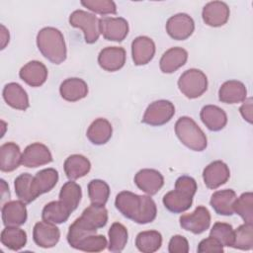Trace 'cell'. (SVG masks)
Wrapping results in <instances>:
<instances>
[{
    "instance_id": "1",
    "label": "cell",
    "mask_w": 253,
    "mask_h": 253,
    "mask_svg": "<svg viewBox=\"0 0 253 253\" xmlns=\"http://www.w3.org/2000/svg\"><path fill=\"white\" fill-rule=\"evenodd\" d=\"M40 52L53 64H60L66 59L67 49L62 33L53 27H45L37 35Z\"/></svg>"
},
{
    "instance_id": "2",
    "label": "cell",
    "mask_w": 253,
    "mask_h": 253,
    "mask_svg": "<svg viewBox=\"0 0 253 253\" xmlns=\"http://www.w3.org/2000/svg\"><path fill=\"white\" fill-rule=\"evenodd\" d=\"M175 133L179 140L194 151H203L208 145L205 132L190 117H181L175 124Z\"/></svg>"
},
{
    "instance_id": "3",
    "label": "cell",
    "mask_w": 253,
    "mask_h": 253,
    "mask_svg": "<svg viewBox=\"0 0 253 253\" xmlns=\"http://www.w3.org/2000/svg\"><path fill=\"white\" fill-rule=\"evenodd\" d=\"M179 90L189 99L201 97L208 89V78L200 69L191 68L184 71L178 80Z\"/></svg>"
},
{
    "instance_id": "4",
    "label": "cell",
    "mask_w": 253,
    "mask_h": 253,
    "mask_svg": "<svg viewBox=\"0 0 253 253\" xmlns=\"http://www.w3.org/2000/svg\"><path fill=\"white\" fill-rule=\"evenodd\" d=\"M99 21L100 19H98L95 14L83 10H75L69 16L70 26L80 29L83 32L85 42L89 44L96 42L99 39Z\"/></svg>"
},
{
    "instance_id": "5",
    "label": "cell",
    "mask_w": 253,
    "mask_h": 253,
    "mask_svg": "<svg viewBox=\"0 0 253 253\" xmlns=\"http://www.w3.org/2000/svg\"><path fill=\"white\" fill-rule=\"evenodd\" d=\"M175 115V107L168 100H157L146 108L142 123L152 126H160L171 121Z\"/></svg>"
},
{
    "instance_id": "6",
    "label": "cell",
    "mask_w": 253,
    "mask_h": 253,
    "mask_svg": "<svg viewBox=\"0 0 253 253\" xmlns=\"http://www.w3.org/2000/svg\"><path fill=\"white\" fill-rule=\"evenodd\" d=\"M179 221L183 229L194 234H201L211 225V213L206 207L199 206L193 212L181 215Z\"/></svg>"
},
{
    "instance_id": "7",
    "label": "cell",
    "mask_w": 253,
    "mask_h": 253,
    "mask_svg": "<svg viewBox=\"0 0 253 253\" xmlns=\"http://www.w3.org/2000/svg\"><path fill=\"white\" fill-rule=\"evenodd\" d=\"M167 34L176 41H184L192 36L195 30V22L186 13H178L171 16L166 22Z\"/></svg>"
},
{
    "instance_id": "8",
    "label": "cell",
    "mask_w": 253,
    "mask_h": 253,
    "mask_svg": "<svg viewBox=\"0 0 253 253\" xmlns=\"http://www.w3.org/2000/svg\"><path fill=\"white\" fill-rule=\"evenodd\" d=\"M100 34L107 41L123 42L128 34V23L122 17H102Z\"/></svg>"
},
{
    "instance_id": "9",
    "label": "cell",
    "mask_w": 253,
    "mask_h": 253,
    "mask_svg": "<svg viewBox=\"0 0 253 253\" xmlns=\"http://www.w3.org/2000/svg\"><path fill=\"white\" fill-rule=\"evenodd\" d=\"M52 161L48 147L42 143L35 142L28 145L22 153V165L27 168H37Z\"/></svg>"
},
{
    "instance_id": "10",
    "label": "cell",
    "mask_w": 253,
    "mask_h": 253,
    "mask_svg": "<svg viewBox=\"0 0 253 253\" xmlns=\"http://www.w3.org/2000/svg\"><path fill=\"white\" fill-rule=\"evenodd\" d=\"M60 238V230L55 224L46 221H39L33 229L34 242L42 248L54 247Z\"/></svg>"
},
{
    "instance_id": "11",
    "label": "cell",
    "mask_w": 253,
    "mask_h": 253,
    "mask_svg": "<svg viewBox=\"0 0 253 253\" xmlns=\"http://www.w3.org/2000/svg\"><path fill=\"white\" fill-rule=\"evenodd\" d=\"M230 11L226 3L221 1H211L207 3L202 11V18L205 24L210 27H221L229 19Z\"/></svg>"
},
{
    "instance_id": "12",
    "label": "cell",
    "mask_w": 253,
    "mask_h": 253,
    "mask_svg": "<svg viewBox=\"0 0 253 253\" xmlns=\"http://www.w3.org/2000/svg\"><path fill=\"white\" fill-rule=\"evenodd\" d=\"M229 177V168L221 160H215L210 163L203 171L204 183L209 189L211 190L224 185L228 181Z\"/></svg>"
},
{
    "instance_id": "13",
    "label": "cell",
    "mask_w": 253,
    "mask_h": 253,
    "mask_svg": "<svg viewBox=\"0 0 253 253\" xmlns=\"http://www.w3.org/2000/svg\"><path fill=\"white\" fill-rule=\"evenodd\" d=\"M134 183L139 190L149 196H153L163 187L164 178L159 171L145 168L135 174Z\"/></svg>"
},
{
    "instance_id": "14",
    "label": "cell",
    "mask_w": 253,
    "mask_h": 253,
    "mask_svg": "<svg viewBox=\"0 0 253 253\" xmlns=\"http://www.w3.org/2000/svg\"><path fill=\"white\" fill-rule=\"evenodd\" d=\"M142 204V196L136 195L129 191L119 193L115 200L117 210L126 218L135 220Z\"/></svg>"
},
{
    "instance_id": "15",
    "label": "cell",
    "mask_w": 253,
    "mask_h": 253,
    "mask_svg": "<svg viewBox=\"0 0 253 253\" xmlns=\"http://www.w3.org/2000/svg\"><path fill=\"white\" fill-rule=\"evenodd\" d=\"M126 50L121 46H107L98 55L100 67L109 72H115L124 67L126 63Z\"/></svg>"
},
{
    "instance_id": "16",
    "label": "cell",
    "mask_w": 253,
    "mask_h": 253,
    "mask_svg": "<svg viewBox=\"0 0 253 253\" xmlns=\"http://www.w3.org/2000/svg\"><path fill=\"white\" fill-rule=\"evenodd\" d=\"M155 54L154 42L146 37L139 36L131 42V56L133 63L137 66L149 63Z\"/></svg>"
},
{
    "instance_id": "17",
    "label": "cell",
    "mask_w": 253,
    "mask_h": 253,
    "mask_svg": "<svg viewBox=\"0 0 253 253\" xmlns=\"http://www.w3.org/2000/svg\"><path fill=\"white\" fill-rule=\"evenodd\" d=\"M2 221L5 226H21L28 218L27 208L22 201L6 202L1 210Z\"/></svg>"
},
{
    "instance_id": "18",
    "label": "cell",
    "mask_w": 253,
    "mask_h": 253,
    "mask_svg": "<svg viewBox=\"0 0 253 253\" xmlns=\"http://www.w3.org/2000/svg\"><path fill=\"white\" fill-rule=\"evenodd\" d=\"M46 66L38 60H32L26 63L19 71L20 78L31 87H40L47 79Z\"/></svg>"
},
{
    "instance_id": "19",
    "label": "cell",
    "mask_w": 253,
    "mask_h": 253,
    "mask_svg": "<svg viewBox=\"0 0 253 253\" xmlns=\"http://www.w3.org/2000/svg\"><path fill=\"white\" fill-rule=\"evenodd\" d=\"M2 95L6 104L13 109L26 111L30 107L28 94L18 83L11 82L6 84L3 88Z\"/></svg>"
},
{
    "instance_id": "20",
    "label": "cell",
    "mask_w": 253,
    "mask_h": 253,
    "mask_svg": "<svg viewBox=\"0 0 253 253\" xmlns=\"http://www.w3.org/2000/svg\"><path fill=\"white\" fill-rule=\"evenodd\" d=\"M188 59V52L186 49L176 46L166 50L159 61L160 70L163 73L170 74L185 65Z\"/></svg>"
},
{
    "instance_id": "21",
    "label": "cell",
    "mask_w": 253,
    "mask_h": 253,
    "mask_svg": "<svg viewBox=\"0 0 253 253\" xmlns=\"http://www.w3.org/2000/svg\"><path fill=\"white\" fill-rule=\"evenodd\" d=\"M59 93L61 98L65 101L76 102L87 96L88 86L81 78H67L60 84Z\"/></svg>"
},
{
    "instance_id": "22",
    "label": "cell",
    "mask_w": 253,
    "mask_h": 253,
    "mask_svg": "<svg viewBox=\"0 0 253 253\" xmlns=\"http://www.w3.org/2000/svg\"><path fill=\"white\" fill-rule=\"evenodd\" d=\"M247 89L245 85L237 80L225 81L218 90V99L225 104H237L246 99Z\"/></svg>"
},
{
    "instance_id": "23",
    "label": "cell",
    "mask_w": 253,
    "mask_h": 253,
    "mask_svg": "<svg viewBox=\"0 0 253 253\" xmlns=\"http://www.w3.org/2000/svg\"><path fill=\"white\" fill-rule=\"evenodd\" d=\"M200 118L203 124L211 131L221 130L227 124L226 113L214 105H207L202 108Z\"/></svg>"
},
{
    "instance_id": "24",
    "label": "cell",
    "mask_w": 253,
    "mask_h": 253,
    "mask_svg": "<svg viewBox=\"0 0 253 253\" xmlns=\"http://www.w3.org/2000/svg\"><path fill=\"white\" fill-rule=\"evenodd\" d=\"M236 194L231 189H225L214 192L211 197L210 204L213 211L219 215H232L234 213L233 205L236 200Z\"/></svg>"
},
{
    "instance_id": "25",
    "label": "cell",
    "mask_w": 253,
    "mask_h": 253,
    "mask_svg": "<svg viewBox=\"0 0 253 253\" xmlns=\"http://www.w3.org/2000/svg\"><path fill=\"white\" fill-rule=\"evenodd\" d=\"M94 234H97V228H95L82 216H80L76 218L69 226V230L67 233V242L72 248L77 249L78 245L82 241Z\"/></svg>"
},
{
    "instance_id": "26",
    "label": "cell",
    "mask_w": 253,
    "mask_h": 253,
    "mask_svg": "<svg viewBox=\"0 0 253 253\" xmlns=\"http://www.w3.org/2000/svg\"><path fill=\"white\" fill-rule=\"evenodd\" d=\"M22 163V153L18 144L6 142L0 146V169L2 172H12Z\"/></svg>"
},
{
    "instance_id": "27",
    "label": "cell",
    "mask_w": 253,
    "mask_h": 253,
    "mask_svg": "<svg viewBox=\"0 0 253 253\" xmlns=\"http://www.w3.org/2000/svg\"><path fill=\"white\" fill-rule=\"evenodd\" d=\"M57 182L58 172L55 169L46 168L39 171L32 181V188L36 198L52 190Z\"/></svg>"
},
{
    "instance_id": "28",
    "label": "cell",
    "mask_w": 253,
    "mask_h": 253,
    "mask_svg": "<svg viewBox=\"0 0 253 253\" xmlns=\"http://www.w3.org/2000/svg\"><path fill=\"white\" fill-rule=\"evenodd\" d=\"M112 133L113 127L111 123L104 118H98L89 126L86 135L93 144L103 145L110 140Z\"/></svg>"
},
{
    "instance_id": "29",
    "label": "cell",
    "mask_w": 253,
    "mask_h": 253,
    "mask_svg": "<svg viewBox=\"0 0 253 253\" xmlns=\"http://www.w3.org/2000/svg\"><path fill=\"white\" fill-rule=\"evenodd\" d=\"M63 169L66 177L74 181L89 173L91 163L88 158L81 154H72L65 159Z\"/></svg>"
},
{
    "instance_id": "30",
    "label": "cell",
    "mask_w": 253,
    "mask_h": 253,
    "mask_svg": "<svg viewBox=\"0 0 253 253\" xmlns=\"http://www.w3.org/2000/svg\"><path fill=\"white\" fill-rule=\"evenodd\" d=\"M193 198L194 197L175 189L164 195L163 205L169 211L173 213H181L192 207Z\"/></svg>"
},
{
    "instance_id": "31",
    "label": "cell",
    "mask_w": 253,
    "mask_h": 253,
    "mask_svg": "<svg viewBox=\"0 0 253 253\" xmlns=\"http://www.w3.org/2000/svg\"><path fill=\"white\" fill-rule=\"evenodd\" d=\"M70 213L71 211L60 201H52L42 209V218L49 223L60 224L68 219Z\"/></svg>"
},
{
    "instance_id": "32",
    "label": "cell",
    "mask_w": 253,
    "mask_h": 253,
    "mask_svg": "<svg viewBox=\"0 0 253 253\" xmlns=\"http://www.w3.org/2000/svg\"><path fill=\"white\" fill-rule=\"evenodd\" d=\"M0 240L8 249L19 251L27 243V233L18 226H6L1 232Z\"/></svg>"
},
{
    "instance_id": "33",
    "label": "cell",
    "mask_w": 253,
    "mask_h": 253,
    "mask_svg": "<svg viewBox=\"0 0 253 253\" xmlns=\"http://www.w3.org/2000/svg\"><path fill=\"white\" fill-rule=\"evenodd\" d=\"M82 190L81 187L75 183L73 180H70L63 184L59 192V201L67 207V209L72 212L74 211L81 201Z\"/></svg>"
},
{
    "instance_id": "34",
    "label": "cell",
    "mask_w": 253,
    "mask_h": 253,
    "mask_svg": "<svg viewBox=\"0 0 253 253\" xmlns=\"http://www.w3.org/2000/svg\"><path fill=\"white\" fill-rule=\"evenodd\" d=\"M162 245V235L157 230L141 231L136 235L135 246L142 253L156 252Z\"/></svg>"
},
{
    "instance_id": "35",
    "label": "cell",
    "mask_w": 253,
    "mask_h": 253,
    "mask_svg": "<svg viewBox=\"0 0 253 253\" xmlns=\"http://www.w3.org/2000/svg\"><path fill=\"white\" fill-rule=\"evenodd\" d=\"M109 245L108 249L111 252H122L127 242V229L120 222H114L108 232Z\"/></svg>"
},
{
    "instance_id": "36",
    "label": "cell",
    "mask_w": 253,
    "mask_h": 253,
    "mask_svg": "<svg viewBox=\"0 0 253 253\" xmlns=\"http://www.w3.org/2000/svg\"><path fill=\"white\" fill-rule=\"evenodd\" d=\"M34 176L29 173H23L19 175L14 181L15 193L18 199L25 204H30L37 198L33 192L32 181Z\"/></svg>"
},
{
    "instance_id": "37",
    "label": "cell",
    "mask_w": 253,
    "mask_h": 253,
    "mask_svg": "<svg viewBox=\"0 0 253 253\" xmlns=\"http://www.w3.org/2000/svg\"><path fill=\"white\" fill-rule=\"evenodd\" d=\"M88 196L91 204L105 206L110 196V187L103 180H91L88 184Z\"/></svg>"
},
{
    "instance_id": "38",
    "label": "cell",
    "mask_w": 253,
    "mask_h": 253,
    "mask_svg": "<svg viewBox=\"0 0 253 253\" xmlns=\"http://www.w3.org/2000/svg\"><path fill=\"white\" fill-rule=\"evenodd\" d=\"M233 211L236 212L245 223L253 224V194L246 192L241 194L239 198H236Z\"/></svg>"
},
{
    "instance_id": "39",
    "label": "cell",
    "mask_w": 253,
    "mask_h": 253,
    "mask_svg": "<svg viewBox=\"0 0 253 253\" xmlns=\"http://www.w3.org/2000/svg\"><path fill=\"white\" fill-rule=\"evenodd\" d=\"M81 216L95 228H102L108 222V211L104 206L91 204L87 207Z\"/></svg>"
},
{
    "instance_id": "40",
    "label": "cell",
    "mask_w": 253,
    "mask_h": 253,
    "mask_svg": "<svg viewBox=\"0 0 253 253\" xmlns=\"http://www.w3.org/2000/svg\"><path fill=\"white\" fill-rule=\"evenodd\" d=\"M235 249L251 250L253 247V224L243 223L234 230L232 246Z\"/></svg>"
},
{
    "instance_id": "41",
    "label": "cell",
    "mask_w": 253,
    "mask_h": 253,
    "mask_svg": "<svg viewBox=\"0 0 253 253\" xmlns=\"http://www.w3.org/2000/svg\"><path fill=\"white\" fill-rule=\"evenodd\" d=\"M210 236L216 239L222 246L231 247L234 239V229L226 222H215L210 232Z\"/></svg>"
},
{
    "instance_id": "42",
    "label": "cell",
    "mask_w": 253,
    "mask_h": 253,
    "mask_svg": "<svg viewBox=\"0 0 253 253\" xmlns=\"http://www.w3.org/2000/svg\"><path fill=\"white\" fill-rule=\"evenodd\" d=\"M157 215V208L155 202L149 196H142V204L137 217L134 222L138 224H146L152 222Z\"/></svg>"
},
{
    "instance_id": "43",
    "label": "cell",
    "mask_w": 253,
    "mask_h": 253,
    "mask_svg": "<svg viewBox=\"0 0 253 253\" xmlns=\"http://www.w3.org/2000/svg\"><path fill=\"white\" fill-rule=\"evenodd\" d=\"M81 5L100 15H115L117 13L116 3L112 0H85L81 1Z\"/></svg>"
},
{
    "instance_id": "44",
    "label": "cell",
    "mask_w": 253,
    "mask_h": 253,
    "mask_svg": "<svg viewBox=\"0 0 253 253\" xmlns=\"http://www.w3.org/2000/svg\"><path fill=\"white\" fill-rule=\"evenodd\" d=\"M107 245H108V242L104 235L94 234L86 238L84 241H82L78 245L77 250H81L85 252H101L104 249H106Z\"/></svg>"
},
{
    "instance_id": "45",
    "label": "cell",
    "mask_w": 253,
    "mask_h": 253,
    "mask_svg": "<svg viewBox=\"0 0 253 253\" xmlns=\"http://www.w3.org/2000/svg\"><path fill=\"white\" fill-rule=\"evenodd\" d=\"M175 189L194 197L198 187H197V182L194 178L188 175H182L176 180Z\"/></svg>"
},
{
    "instance_id": "46",
    "label": "cell",
    "mask_w": 253,
    "mask_h": 253,
    "mask_svg": "<svg viewBox=\"0 0 253 253\" xmlns=\"http://www.w3.org/2000/svg\"><path fill=\"white\" fill-rule=\"evenodd\" d=\"M168 251L170 253H188L189 242L186 237L182 235H174L169 241Z\"/></svg>"
},
{
    "instance_id": "47",
    "label": "cell",
    "mask_w": 253,
    "mask_h": 253,
    "mask_svg": "<svg viewBox=\"0 0 253 253\" xmlns=\"http://www.w3.org/2000/svg\"><path fill=\"white\" fill-rule=\"evenodd\" d=\"M198 252L199 253H208V252H223V246L213 237L210 236L208 238L203 239L198 245Z\"/></svg>"
},
{
    "instance_id": "48",
    "label": "cell",
    "mask_w": 253,
    "mask_h": 253,
    "mask_svg": "<svg viewBox=\"0 0 253 253\" xmlns=\"http://www.w3.org/2000/svg\"><path fill=\"white\" fill-rule=\"evenodd\" d=\"M243 102L244 103L241 105L239 112L246 122L252 124V98L245 99Z\"/></svg>"
},
{
    "instance_id": "49",
    "label": "cell",
    "mask_w": 253,
    "mask_h": 253,
    "mask_svg": "<svg viewBox=\"0 0 253 253\" xmlns=\"http://www.w3.org/2000/svg\"><path fill=\"white\" fill-rule=\"evenodd\" d=\"M9 42V32L4 25H1V49L5 48L6 44Z\"/></svg>"
}]
</instances>
